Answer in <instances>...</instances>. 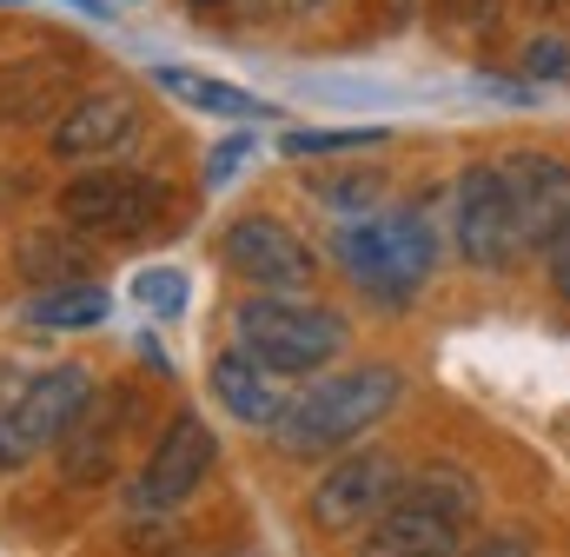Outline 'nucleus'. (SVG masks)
Masks as SVG:
<instances>
[{
    "label": "nucleus",
    "instance_id": "nucleus-1",
    "mask_svg": "<svg viewBox=\"0 0 570 557\" xmlns=\"http://www.w3.org/2000/svg\"><path fill=\"white\" fill-rule=\"evenodd\" d=\"M399 392H405V379H399L392 365H358V372L318 379V385H305L298 399H285L273 438H279V451H292V458L345 451V444H358L379 418L399 405Z\"/></svg>",
    "mask_w": 570,
    "mask_h": 557
},
{
    "label": "nucleus",
    "instance_id": "nucleus-2",
    "mask_svg": "<svg viewBox=\"0 0 570 557\" xmlns=\"http://www.w3.org/2000/svg\"><path fill=\"white\" fill-rule=\"evenodd\" d=\"M471 518H478L471 478L464 471H425L358 538V557H458L471 538Z\"/></svg>",
    "mask_w": 570,
    "mask_h": 557
},
{
    "label": "nucleus",
    "instance_id": "nucleus-3",
    "mask_svg": "<svg viewBox=\"0 0 570 557\" xmlns=\"http://www.w3.org/2000/svg\"><path fill=\"white\" fill-rule=\"evenodd\" d=\"M239 352L259 359L273 379H292V372H318L345 352V319L338 312H318V305H298V299H246L239 305Z\"/></svg>",
    "mask_w": 570,
    "mask_h": 557
},
{
    "label": "nucleus",
    "instance_id": "nucleus-4",
    "mask_svg": "<svg viewBox=\"0 0 570 557\" xmlns=\"http://www.w3.org/2000/svg\"><path fill=\"white\" fill-rule=\"evenodd\" d=\"M338 260L372 299H412L438 273V233L419 213H379L338 226Z\"/></svg>",
    "mask_w": 570,
    "mask_h": 557
},
{
    "label": "nucleus",
    "instance_id": "nucleus-5",
    "mask_svg": "<svg viewBox=\"0 0 570 557\" xmlns=\"http://www.w3.org/2000/svg\"><path fill=\"white\" fill-rule=\"evenodd\" d=\"M87 405H94V372L87 365H47L20 385H0V471L60 444Z\"/></svg>",
    "mask_w": 570,
    "mask_h": 557
},
{
    "label": "nucleus",
    "instance_id": "nucleus-6",
    "mask_svg": "<svg viewBox=\"0 0 570 557\" xmlns=\"http://www.w3.org/2000/svg\"><path fill=\"white\" fill-rule=\"evenodd\" d=\"M173 213V193L134 173V166H94L73 186H60V226L67 233H114V240H140Z\"/></svg>",
    "mask_w": 570,
    "mask_h": 557
},
{
    "label": "nucleus",
    "instance_id": "nucleus-7",
    "mask_svg": "<svg viewBox=\"0 0 570 557\" xmlns=\"http://www.w3.org/2000/svg\"><path fill=\"white\" fill-rule=\"evenodd\" d=\"M451 226H458L464 266H478V273H504V266H518L531 253V240H524V226L511 213V193L498 179V166H464V179L451 193Z\"/></svg>",
    "mask_w": 570,
    "mask_h": 557
},
{
    "label": "nucleus",
    "instance_id": "nucleus-8",
    "mask_svg": "<svg viewBox=\"0 0 570 557\" xmlns=\"http://www.w3.org/2000/svg\"><path fill=\"white\" fill-rule=\"evenodd\" d=\"M219 260H226L239 278H253L259 292H273V299H292V292H305V285L318 278L312 246H305L285 219H266V213L233 219L226 240H219Z\"/></svg>",
    "mask_w": 570,
    "mask_h": 557
},
{
    "label": "nucleus",
    "instance_id": "nucleus-9",
    "mask_svg": "<svg viewBox=\"0 0 570 557\" xmlns=\"http://www.w3.org/2000/svg\"><path fill=\"white\" fill-rule=\"evenodd\" d=\"M399 491H405V485H399V458H392V451H352V458H338V465L318 478L312 518H318L325 531H372V525L392 511Z\"/></svg>",
    "mask_w": 570,
    "mask_h": 557
},
{
    "label": "nucleus",
    "instance_id": "nucleus-10",
    "mask_svg": "<svg viewBox=\"0 0 570 557\" xmlns=\"http://www.w3.org/2000/svg\"><path fill=\"white\" fill-rule=\"evenodd\" d=\"M213 458H219V438L206 431V418H199V412H179L166 431H159L153 458H146V471H140V505H153V511H173V505H186V498L206 485Z\"/></svg>",
    "mask_w": 570,
    "mask_h": 557
},
{
    "label": "nucleus",
    "instance_id": "nucleus-11",
    "mask_svg": "<svg viewBox=\"0 0 570 557\" xmlns=\"http://www.w3.org/2000/svg\"><path fill=\"white\" fill-rule=\"evenodd\" d=\"M498 179H504L511 213L531 246H551L570 226V166L558 153H511V159H498Z\"/></svg>",
    "mask_w": 570,
    "mask_h": 557
},
{
    "label": "nucleus",
    "instance_id": "nucleus-12",
    "mask_svg": "<svg viewBox=\"0 0 570 557\" xmlns=\"http://www.w3.org/2000/svg\"><path fill=\"white\" fill-rule=\"evenodd\" d=\"M127 134H134V100L127 94H87V100H73L60 114V127H53L47 146L60 159H100V153L127 146Z\"/></svg>",
    "mask_w": 570,
    "mask_h": 557
},
{
    "label": "nucleus",
    "instance_id": "nucleus-13",
    "mask_svg": "<svg viewBox=\"0 0 570 557\" xmlns=\"http://www.w3.org/2000/svg\"><path fill=\"white\" fill-rule=\"evenodd\" d=\"M73 74H80V53H47V60H13V67H0V120L53 114L60 94L73 87Z\"/></svg>",
    "mask_w": 570,
    "mask_h": 557
},
{
    "label": "nucleus",
    "instance_id": "nucleus-14",
    "mask_svg": "<svg viewBox=\"0 0 570 557\" xmlns=\"http://www.w3.org/2000/svg\"><path fill=\"white\" fill-rule=\"evenodd\" d=\"M134 405H114V399H94L87 412L73 418V431L60 438V465L73 485H100L114 471V451H120V418Z\"/></svg>",
    "mask_w": 570,
    "mask_h": 557
},
{
    "label": "nucleus",
    "instance_id": "nucleus-15",
    "mask_svg": "<svg viewBox=\"0 0 570 557\" xmlns=\"http://www.w3.org/2000/svg\"><path fill=\"white\" fill-rule=\"evenodd\" d=\"M206 379H213L219 405H226L233 418H246V424H279L285 392H279V379H273L259 359H246V352H219Z\"/></svg>",
    "mask_w": 570,
    "mask_h": 557
},
{
    "label": "nucleus",
    "instance_id": "nucleus-16",
    "mask_svg": "<svg viewBox=\"0 0 570 557\" xmlns=\"http://www.w3.org/2000/svg\"><path fill=\"white\" fill-rule=\"evenodd\" d=\"M153 80H159V94H173V100H186V107H199V114H226V120H259V114H273V107L253 100L246 87L206 80V74H186V67H159Z\"/></svg>",
    "mask_w": 570,
    "mask_h": 557
},
{
    "label": "nucleus",
    "instance_id": "nucleus-17",
    "mask_svg": "<svg viewBox=\"0 0 570 557\" xmlns=\"http://www.w3.org/2000/svg\"><path fill=\"white\" fill-rule=\"evenodd\" d=\"M107 319V292L100 285H53L27 305V325L33 332H80V325H100Z\"/></svg>",
    "mask_w": 570,
    "mask_h": 557
},
{
    "label": "nucleus",
    "instance_id": "nucleus-18",
    "mask_svg": "<svg viewBox=\"0 0 570 557\" xmlns=\"http://www.w3.org/2000/svg\"><path fill=\"white\" fill-rule=\"evenodd\" d=\"M20 260H27V273L33 278H60V285H67L73 273H87V253H80L73 240H60V233H33Z\"/></svg>",
    "mask_w": 570,
    "mask_h": 557
},
{
    "label": "nucleus",
    "instance_id": "nucleus-19",
    "mask_svg": "<svg viewBox=\"0 0 570 557\" xmlns=\"http://www.w3.org/2000/svg\"><path fill=\"white\" fill-rule=\"evenodd\" d=\"M385 134H372V127H338V134H285V153H365V146H379Z\"/></svg>",
    "mask_w": 570,
    "mask_h": 557
},
{
    "label": "nucleus",
    "instance_id": "nucleus-20",
    "mask_svg": "<svg viewBox=\"0 0 570 557\" xmlns=\"http://www.w3.org/2000/svg\"><path fill=\"white\" fill-rule=\"evenodd\" d=\"M524 74H531V80H570V47L558 33L524 40Z\"/></svg>",
    "mask_w": 570,
    "mask_h": 557
},
{
    "label": "nucleus",
    "instance_id": "nucleus-21",
    "mask_svg": "<svg viewBox=\"0 0 570 557\" xmlns=\"http://www.w3.org/2000/svg\"><path fill=\"white\" fill-rule=\"evenodd\" d=\"M140 305H153V312H179L186 305V278L179 273H140Z\"/></svg>",
    "mask_w": 570,
    "mask_h": 557
},
{
    "label": "nucleus",
    "instance_id": "nucleus-22",
    "mask_svg": "<svg viewBox=\"0 0 570 557\" xmlns=\"http://www.w3.org/2000/svg\"><path fill=\"white\" fill-rule=\"evenodd\" d=\"M246 153H253V139L246 134H233L226 146H213V153H206V186H233V173H239Z\"/></svg>",
    "mask_w": 570,
    "mask_h": 557
},
{
    "label": "nucleus",
    "instance_id": "nucleus-23",
    "mask_svg": "<svg viewBox=\"0 0 570 557\" xmlns=\"http://www.w3.org/2000/svg\"><path fill=\"white\" fill-rule=\"evenodd\" d=\"M544 273H551V292L570 305V226L551 240V246H544Z\"/></svg>",
    "mask_w": 570,
    "mask_h": 557
},
{
    "label": "nucleus",
    "instance_id": "nucleus-24",
    "mask_svg": "<svg viewBox=\"0 0 570 557\" xmlns=\"http://www.w3.org/2000/svg\"><path fill=\"white\" fill-rule=\"evenodd\" d=\"M471 557H531V538H518V531H504V538H484Z\"/></svg>",
    "mask_w": 570,
    "mask_h": 557
},
{
    "label": "nucleus",
    "instance_id": "nucleus-25",
    "mask_svg": "<svg viewBox=\"0 0 570 557\" xmlns=\"http://www.w3.org/2000/svg\"><path fill=\"white\" fill-rule=\"evenodd\" d=\"M451 7V20H491L498 13V0H444Z\"/></svg>",
    "mask_w": 570,
    "mask_h": 557
},
{
    "label": "nucleus",
    "instance_id": "nucleus-26",
    "mask_svg": "<svg viewBox=\"0 0 570 557\" xmlns=\"http://www.w3.org/2000/svg\"><path fill=\"white\" fill-rule=\"evenodd\" d=\"M193 7H199V13H213V7H226V0H193Z\"/></svg>",
    "mask_w": 570,
    "mask_h": 557
},
{
    "label": "nucleus",
    "instance_id": "nucleus-27",
    "mask_svg": "<svg viewBox=\"0 0 570 557\" xmlns=\"http://www.w3.org/2000/svg\"><path fill=\"white\" fill-rule=\"evenodd\" d=\"M551 7H570V0H551Z\"/></svg>",
    "mask_w": 570,
    "mask_h": 557
},
{
    "label": "nucleus",
    "instance_id": "nucleus-28",
    "mask_svg": "<svg viewBox=\"0 0 570 557\" xmlns=\"http://www.w3.org/2000/svg\"><path fill=\"white\" fill-rule=\"evenodd\" d=\"M312 7H318V0H312Z\"/></svg>",
    "mask_w": 570,
    "mask_h": 557
}]
</instances>
